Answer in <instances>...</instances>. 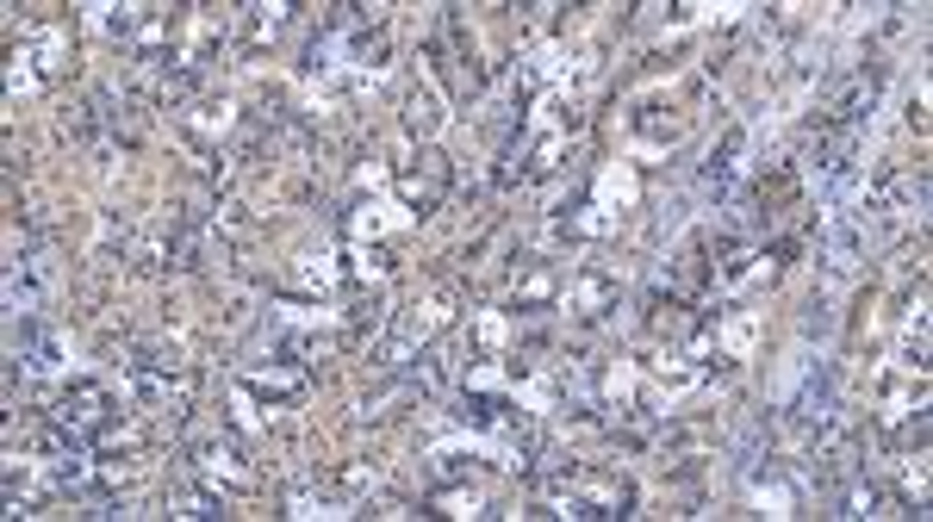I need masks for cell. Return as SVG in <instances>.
I'll list each match as a JSON object with an SVG mask.
<instances>
[{"label": "cell", "instance_id": "6da1fadb", "mask_svg": "<svg viewBox=\"0 0 933 522\" xmlns=\"http://www.w3.org/2000/svg\"><path fill=\"white\" fill-rule=\"evenodd\" d=\"M635 485L617 473H591V467H567L554 479V516H629Z\"/></svg>", "mask_w": 933, "mask_h": 522}, {"label": "cell", "instance_id": "7a4b0ae2", "mask_svg": "<svg viewBox=\"0 0 933 522\" xmlns=\"http://www.w3.org/2000/svg\"><path fill=\"white\" fill-rule=\"evenodd\" d=\"M50 423L88 448V442H100V436L119 423V398H112L107 386H94V380H75L63 398H57V405H50Z\"/></svg>", "mask_w": 933, "mask_h": 522}, {"label": "cell", "instance_id": "3957f363", "mask_svg": "<svg viewBox=\"0 0 933 522\" xmlns=\"http://www.w3.org/2000/svg\"><path fill=\"white\" fill-rule=\"evenodd\" d=\"M69 57V32H57V25H44V32L26 38V50L13 57V88L26 94V88H38V81H50L57 69H63Z\"/></svg>", "mask_w": 933, "mask_h": 522}, {"label": "cell", "instance_id": "277c9868", "mask_svg": "<svg viewBox=\"0 0 933 522\" xmlns=\"http://www.w3.org/2000/svg\"><path fill=\"white\" fill-rule=\"evenodd\" d=\"M50 299V262L44 255H19L13 274H7V311L13 317H38Z\"/></svg>", "mask_w": 933, "mask_h": 522}, {"label": "cell", "instance_id": "5b68a950", "mask_svg": "<svg viewBox=\"0 0 933 522\" xmlns=\"http://www.w3.org/2000/svg\"><path fill=\"white\" fill-rule=\"evenodd\" d=\"M741 156H747V131L734 125V131L722 137V150H716V156L703 162V174H697V193H703V199H728L734 174H741Z\"/></svg>", "mask_w": 933, "mask_h": 522}, {"label": "cell", "instance_id": "8992f818", "mask_svg": "<svg viewBox=\"0 0 933 522\" xmlns=\"http://www.w3.org/2000/svg\"><path fill=\"white\" fill-rule=\"evenodd\" d=\"M443 187H448V162L443 156H424V162H417V174H405V206L424 218V212L443 199Z\"/></svg>", "mask_w": 933, "mask_h": 522}, {"label": "cell", "instance_id": "52a82bcc", "mask_svg": "<svg viewBox=\"0 0 933 522\" xmlns=\"http://www.w3.org/2000/svg\"><path fill=\"white\" fill-rule=\"evenodd\" d=\"M405 131H417V137H436V131H443V106H436L429 88H412V94H405Z\"/></svg>", "mask_w": 933, "mask_h": 522}, {"label": "cell", "instance_id": "ba28073f", "mask_svg": "<svg viewBox=\"0 0 933 522\" xmlns=\"http://www.w3.org/2000/svg\"><path fill=\"white\" fill-rule=\"evenodd\" d=\"M200 473H206V479H237V485H250V467H243V454H237V448H231V442H206V448H200Z\"/></svg>", "mask_w": 933, "mask_h": 522}, {"label": "cell", "instance_id": "9c48e42d", "mask_svg": "<svg viewBox=\"0 0 933 522\" xmlns=\"http://www.w3.org/2000/svg\"><path fill=\"white\" fill-rule=\"evenodd\" d=\"M169 516H224L219 491H169Z\"/></svg>", "mask_w": 933, "mask_h": 522}, {"label": "cell", "instance_id": "30bf717a", "mask_svg": "<svg viewBox=\"0 0 933 522\" xmlns=\"http://www.w3.org/2000/svg\"><path fill=\"white\" fill-rule=\"evenodd\" d=\"M243 32H250V44H262V38H274L286 25V19H293V7H243Z\"/></svg>", "mask_w": 933, "mask_h": 522}, {"label": "cell", "instance_id": "8fae6325", "mask_svg": "<svg viewBox=\"0 0 933 522\" xmlns=\"http://www.w3.org/2000/svg\"><path fill=\"white\" fill-rule=\"evenodd\" d=\"M828 516H878V485H859V479H853V485L834 498Z\"/></svg>", "mask_w": 933, "mask_h": 522}, {"label": "cell", "instance_id": "7c38bea8", "mask_svg": "<svg viewBox=\"0 0 933 522\" xmlns=\"http://www.w3.org/2000/svg\"><path fill=\"white\" fill-rule=\"evenodd\" d=\"M610 299H617V286L604 280V274H586V280H579V293H572V305H579L586 317H598Z\"/></svg>", "mask_w": 933, "mask_h": 522}, {"label": "cell", "instance_id": "4fadbf2b", "mask_svg": "<svg viewBox=\"0 0 933 522\" xmlns=\"http://www.w3.org/2000/svg\"><path fill=\"white\" fill-rule=\"evenodd\" d=\"M63 131H69L75 143H88V137H94V131H100V119H94V100H88V106H75V112H63Z\"/></svg>", "mask_w": 933, "mask_h": 522}]
</instances>
